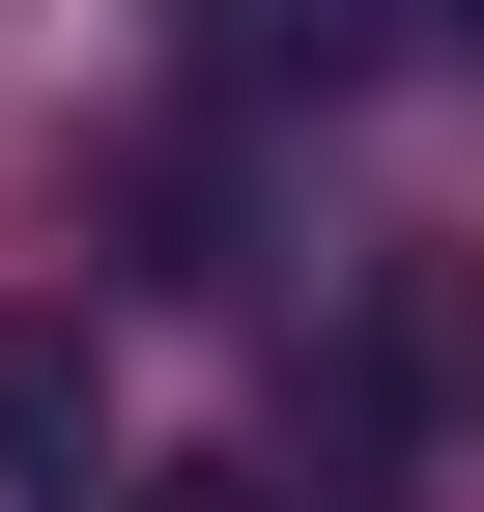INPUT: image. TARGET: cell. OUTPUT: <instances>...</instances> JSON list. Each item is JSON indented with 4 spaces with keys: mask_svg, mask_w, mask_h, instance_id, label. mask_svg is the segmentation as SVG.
<instances>
[{
    "mask_svg": "<svg viewBox=\"0 0 484 512\" xmlns=\"http://www.w3.org/2000/svg\"><path fill=\"white\" fill-rule=\"evenodd\" d=\"M456 29H484V0H456Z\"/></svg>",
    "mask_w": 484,
    "mask_h": 512,
    "instance_id": "5",
    "label": "cell"
},
{
    "mask_svg": "<svg viewBox=\"0 0 484 512\" xmlns=\"http://www.w3.org/2000/svg\"><path fill=\"white\" fill-rule=\"evenodd\" d=\"M114 512H257V484H114Z\"/></svg>",
    "mask_w": 484,
    "mask_h": 512,
    "instance_id": "4",
    "label": "cell"
},
{
    "mask_svg": "<svg viewBox=\"0 0 484 512\" xmlns=\"http://www.w3.org/2000/svg\"><path fill=\"white\" fill-rule=\"evenodd\" d=\"M171 57H200V86H342V57H371V0H171Z\"/></svg>",
    "mask_w": 484,
    "mask_h": 512,
    "instance_id": "3",
    "label": "cell"
},
{
    "mask_svg": "<svg viewBox=\"0 0 484 512\" xmlns=\"http://www.w3.org/2000/svg\"><path fill=\"white\" fill-rule=\"evenodd\" d=\"M0 484H57V512L114 484V370H86V313H0Z\"/></svg>",
    "mask_w": 484,
    "mask_h": 512,
    "instance_id": "2",
    "label": "cell"
},
{
    "mask_svg": "<svg viewBox=\"0 0 484 512\" xmlns=\"http://www.w3.org/2000/svg\"><path fill=\"white\" fill-rule=\"evenodd\" d=\"M456 399H484V285H456V256H399V285L342 313V427H399V456H428Z\"/></svg>",
    "mask_w": 484,
    "mask_h": 512,
    "instance_id": "1",
    "label": "cell"
}]
</instances>
